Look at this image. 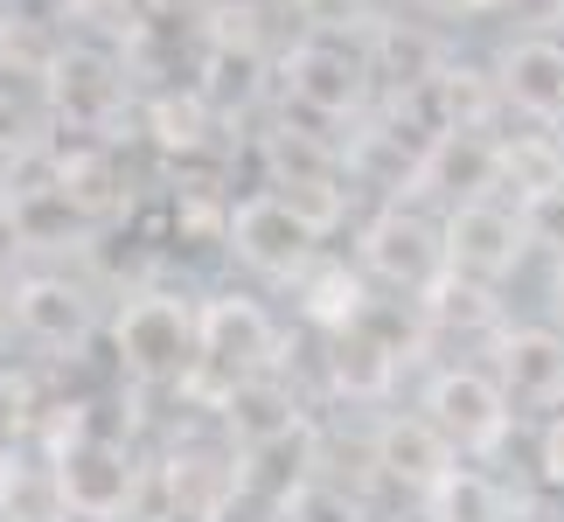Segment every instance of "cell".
<instances>
[{
  "mask_svg": "<svg viewBox=\"0 0 564 522\" xmlns=\"http://www.w3.org/2000/svg\"><path fill=\"white\" fill-rule=\"evenodd\" d=\"M112 356L133 390H188L203 369V300L175 286H140L112 314Z\"/></svg>",
  "mask_w": 564,
  "mask_h": 522,
  "instance_id": "6da1fadb",
  "label": "cell"
},
{
  "mask_svg": "<svg viewBox=\"0 0 564 522\" xmlns=\"http://www.w3.org/2000/svg\"><path fill=\"white\" fill-rule=\"evenodd\" d=\"M279 320L258 293H203V369L188 377L182 398H195L203 411L224 404V390L258 383V377H286V356H279Z\"/></svg>",
  "mask_w": 564,
  "mask_h": 522,
  "instance_id": "7a4b0ae2",
  "label": "cell"
},
{
  "mask_svg": "<svg viewBox=\"0 0 564 522\" xmlns=\"http://www.w3.org/2000/svg\"><path fill=\"white\" fill-rule=\"evenodd\" d=\"M230 258L265 286H300L328 258V216L265 182L230 209Z\"/></svg>",
  "mask_w": 564,
  "mask_h": 522,
  "instance_id": "3957f363",
  "label": "cell"
},
{
  "mask_svg": "<svg viewBox=\"0 0 564 522\" xmlns=\"http://www.w3.org/2000/svg\"><path fill=\"white\" fill-rule=\"evenodd\" d=\"M356 265L370 286L398 300H425L446 286V224L425 203H383L370 224L356 230Z\"/></svg>",
  "mask_w": 564,
  "mask_h": 522,
  "instance_id": "277c9868",
  "label": "cell"
},
{
  "mask_svg": "<svg viewBox=\"0 0 564 522\" xmlns=\"http://www.w3.org/2000/svg\"><path fill=\"white\" fill-rule=\"evenodd\" d=\"M419 411L440 425V439L460 453V460H488V453H502V439L516 432V418H523L488 362H440L419 383Z\"/></svg>",
  "mask_w": 564,
  "mask_h": 522,
  "instance_id": "5b68a950",
  "label": "cell"
},
{
  "mask_svg": "<svg viewBox=\"0 0 564 522\" xmlns=\"http://www.w3.org/2000/svg\"><path fill=\"white\" fill-rule=\"evenodd\" d=\"M63 467V502H70V522H133L147 488H154V467H140V453L119 439L112 425L84 432L63 453H50Z\"/></svg>",
  "mask_w": 564,
  "mask_h": 522,
  "instance_id": "8992f818",
  "label": "cell"
},
{
  "mask_svg": "<svg viewBox=\"0 0 564 522\" xmlns=\"http://www.w3.org/2000/svg\"><path fill=\"white\" fill-rule=\"evenodd\" d=\"M446 224V279L460 286H481V293H502L530 258V230H523V209L516 195H474V203H453L440 209Z\"/></svg>",
  "mask_w": 564,
  "mask_h": 522,
  "instance_id": "52a82bcc",
  "label": "cell"
},
{
  "mask_svg": "<svg viewBox=\"0 0 564 522\" xmlns=\"http://www.w3.org/2000/svg\"><path fill=\"white\" fill-rule=\"evenodd\" d=\"M14 341L21 348H35L42 362H70V356H84L91 348V335H98V300H91V286L84 279H70V272H14Z\"/></svg>",
  "mask_w": 564,
  "mask_h": 522,
  "instance_id": "ba28073f",
  "label": "cell"
},
{
  "mask_svg": "<svg viewBox=\"0 0 564 522\" xmlns=\"http://www.w3.org/2000/svg\"><path fill=\"white\" fill-rule=\"evenodd\" d=\"M370 77H377V63L356 56L349 42H328V35H307L300 50L279 56L286 112L321 119V126H349L362 112V98H370Z\"/></svg>",
  "mask_w": 564,
  "mask_h": 522,
  "instance_id": "9c48e42d",
  "label": "cell"
},
{
  "mask_svg": "<svg viewBox=\"0 0 564 522\" xmlns=\"http://www.w3.org/2000/svg\"><path fill=\"white\" fill-rule=\"evenodd\" d=\"M398 188H411V203H440V209L474 203V195H502V133H425Z\"/></svg>",
  "mask_w": 564,
  "mask_h": 522,
  "instance_id": "30bf717a",
  "label": "cell"
},
{
  "mask_svg": "<svg viewBox=\"0 0 564 522\" xmlns=\"http://www.w3.org/2000/svg\"><path fill=\"white\" fill-rule=\"evenodd\" d=\"M488 369L516 411H564V328L557 320H502L488 335Z\"/></svg>",
  "mask_w": 564,
  "mask_h": 522,
  "instance_id": "8fae6325",
  "label": "cell"
},
{
  "mask_svg": "<svg viewBox=\"0 0 564 522\" xmlns=\"http://www.w3.org/2000/svg\"><path fill=\"white\" fill-rule=\"evenodd\" d=\"M370 467H377V481L404 488L411 502H425V494L460 467V453L440 439V425H432L425 411H390L370 432Z\"/></svg>",
  "mask_w": 564,
  "mask_h": 522,
  "instance_id": "7c38bea8",
  "label": "cell"
},
{
  "mask_svg": "<svg viewBox=\"0 0 564 522\" xmlns=\"http://www.w3.org/2000/svg\"><path fill=\"white\" fill-rule=\"evenodd\" d=\"M56 119L70 133H98L105 119L126 112V77L112 50H91V42H63L56 50Z\"/></svg>",
  "mask_w": 564,
  "mask_h": 522,
  "instance_id": "4fadbf2b",
  "label": "cell"
},
{
  "mask_svg": "<svg viewBox=\"0 0 564 522\" xmlns=\"http://www.w3.org/2000/svg\"><path fill=\"white\" fill-rule=\"evenodd\" d=\"M502 112H523L530 126H564V42L551 35H516L495 63Z\"/></svg>",
  "mask_w": 564,
  "mask_h": 522,
  "instance_id": "5bb4252c",
  "label": "cell"
},
{
  "mask_svg": "<svg viewBox=\"0 0 564 522\" xmlns=\"http://www.w3.org/2000/svg\"><path fill=\"white\" fill-rule=\"evenodd\" d=\"M0 522H70L63 502V467L35 439L0 453Z\"/></svg>",
  "mask_w": 564,
  "mask_h": 522,
  "instance_id": "9a60e30c",
  "label": "cell"
},
{
  "mask_svg": "<svg viewBox=\"0 0 564 522\" xmlns=\"http://www.w3.org/2000/svg\"><path fill=\"white\" fill-rule=\"evenodd\" d=\"M293 293H300V320H307L314 335H349L356 320L377 307L370 279H362V265H349V258H321Z\"/></svg>",
  "mask_w": 564,
  "mask_h": 522,
  "instance_id": "2e32d148",
  "label": "cell"
},
{
  "mask_svg": "<svg viewBox=\"0 0 564 522\" xmlns=\"http://www.w3.org/2000/svg\"><path fill=\"white\" fill-rule=\"evenodd\" d=\"M140 126H147V140H154L161 154L188 161V154H203L209 133H216V105H209L203 84H188V91H154L147 112H140Z\"/></svg>",
  "mask_w": 564,
  "mask_h": 522,
  "instance_id": "e0dca14e",
  "label": "cell"
},
{
  "mask_svg": "<svg viewBox=\"0 0 564 522\" xmlns=\"http://www.w3.org/2000/svg\"><path fill=\"white\" fill-rule=\"evenodd\" d=\"M63 42H91V50L126 56L147 35V8L140 0H63Z\"/></svg>",
  "mask_w": 564,
  "mask_h": 522,
  "instance_id": "ac0fdd59",
  "label": "cell"
},
{
  "mask_svg": "<svg viewBox=\"0 0 564 522\" xmlns=\"http://www.w3.org/2000/svg\"><path fill=\"white\" fill-rule=\"evenodd\" d=\"M419 509H425L432 522H509V494H502V481H495V474H481V467L460 460Z\"/></svg>",
  "mask_w": 564,
  "mask_h": 522,
  "instance_id": "d6986e66",
  "label": "cell"
},
{
  "mask_svg": "<svg viewBox=\"0 0 564 522\" xmlns=\"http://www.w3.org/2000/svg\"><path fill=\"white\" fill-rule=\"evenodd\" d=\"M516 209H523L530 251H544L551 265H564V182H551V188H530V195H516Z\"/></svg>",
  "mask_w": 564,
  "mask_h": 522,
  "instance_id": "ffe728a7",
  "label": "cell"
},
{
  "mask_svg": "<svg viewBox=\"0 0 564 522\" xmlns=\"http://www.w3.org/2000/svg\"><path fill=\"white\" fill-rule=\"evenodd\" d=\"M536 481L551 494H564V411H551V418L536 425Z\"/></svg>",
  "mask_w": 564,
  "mask_h": 522,
  "instance_id": "44dd1931",
  "label": "cell"
},
{
  "mask_svg": "<svg viewBox=\"0 0 564 522\" xmlns=\"http://www.w3.org/2000/svg\"><path fill=\"white\" fill-rule=\"evenodd\" d=\"M147 522H216L209 509H182V502H161L154 515H147Z\"/></svg>",
  "mask_w": 564,
  "mask_h": 522,
  "instance_id": "7402d4cb",
  "label": "cell"
},
{
  "mask_svg": "<svg viewBox=\"0 0 564 522\" xmlns=\"http://www.w3.org/2000/svg\"><path fill=\"white\" fill-rule=\"evenodd\" d=\"M551 320L564 328V265H551Z\"/></svg>",
  "mask_w": 564,
  "mask_h": 522,
  "instance_id": "603a6c76",
  "label": "cell"
}]
</instances>
